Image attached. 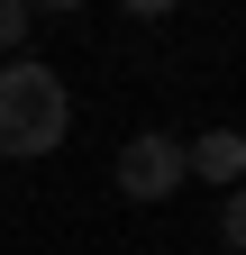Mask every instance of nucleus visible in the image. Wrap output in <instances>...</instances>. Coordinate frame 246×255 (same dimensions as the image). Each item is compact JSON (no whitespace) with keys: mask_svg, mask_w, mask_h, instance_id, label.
<instances>
[{"mask_svg":"<svg viewBox=\"0 0 246 255\" xmlns=\"http://www.w3.org/2000/svg\"><path fill=\"white\" fill-rule=\"evenodd\" d=\"M119 191H128V201H164V191H182V137H164V128L128 137V146H119Z\"/></svg>","mask_w":246,"mask_h":255,"instance_id":"obj_2","label":"nucleus"},{"mask_svg":"<svg viewBox=\"0 0 246 255\" xmlns=\"http://www.w3.org/2000/svg\"><path fill=\"white\" fill-rule=\"evenodd\" d=\"M73 128V101H64V73L37 55H9L0 64V155H55Z\"/></svg>","mask_w":246,"mask_h":255,"instance_id":"obj_1","label":"nucleus"},{"mask_svg":"<svg viewBox=\"0 0 246 255\" xmlns=\"http://www.w3.org/2000/svg\"><path fill=\"white\" fill-rule=\"evenodd\" d=\"M182 173H201V182H246V137H237V128H210V137H192V146H182Z\"/></svg>","mask_w":246,"mask_h":255,"instance_id":"obj_3","label":"nucleus"},{"mask_svg":"<svg viewBox=\"0 0 246 255\" xmlns=\"http://www.w3.org/2000/svg\"><path fill=\"white\" fill-rule=\"evenodd\" d=\"M27 37V0H0V46H18Z\"/></svg>","mask_w":246,"mask_h":255,"instance_id":"obj_5","label":"nucleus"},{"mask_svg":"<svg viewBox=\"0 0 246 255\" xmlns=\"http://www.w3.org/2000/svg\"><path fill=\"white\" fill-rule=\"evenodd\" d=\"M219 237H228V246L246 255V182H237V191H228V201H219Z\"/></svg>","mask_w":246,"mask_h":255,"instance_id":"obj_4","label":"nucleus"}]
</instances>
